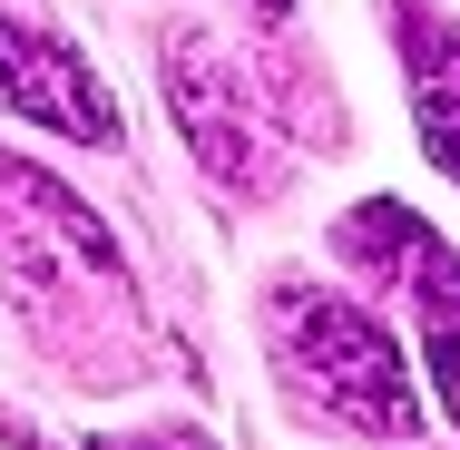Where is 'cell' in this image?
<instances>
[{
	"instance_id": "1",
	"label": "cell",
	"mask_w": 460,
	"mask_h": 450,
	"mask_svg": "<svg viewBox=\"0 0 460 450\" xmlns=\"http://www.w3.org/2000/svg\"><path fill=\"white\" fill-rule=\"evenodd\" d=\"M265 323H275V362L294 372V392H304L314 411L353 421V431H372V441H411V431H421L411 372H402L392 333H382L372 313L333 304V294H304V284H284Z\"/></svg>"
},
{
	"instance_id": "2",
	"label": "cell",
	"mask_w": 460,
	"mask_h": 450,
	"mask_svg": "<svg viewBox=\"0 0 460 450\" xmlns=\"http://www.w3.org/2000/svg\"><path fill=\"white\" fill-rule=\"evenodd\" d=\"M0 108L30 118V128L89 137V147L118 137V98L98 89V69L69 49V40H49L40 20H20V10H0Z\"/></svg>"
},
{
	"instance_id": "3",
	"label": "cell",
	"mask_w": 460,
	"mask_h": 450,
	"mask_svg": "<svg viewBox=\"0 0 460 450\" xmlns=\"http://www.w3.org/2000/svg\"><path fill=\"white\" fill-rule=\"evenodd\" d=\"M343 245H353V255H382V265H402V284H411V313H421L431 382H441V401H451V421H460V255L431 235V225H411L402 206H353Z\"/></svg>"
},
{
	"instance_id": "4",
	"label": "cell",
	"mask_w": 460,
	"mask_h": 450,
	"mask_svg": "<svg viewBox=\"0 0 460 450\" xmlns=\"http://www.w3.org/2000/svg\"><path fill=\"white\" fill-rule=\"evenodd\" d=\"M392 30L411 40V118H421V147L460 186V30L431 0H392Z\"/></svg>"
},
{
	"instance_id": "5",
	"label": "cell",
	"mask_w": 460,
	"mask_h": 450,
	"mask_svg": "<svg viewBox=\"0 0 460 450\" xmlns=\"http://www.w3.org/2000/svg\"><path fill=\"white\" fill-rule=\"evenodd\" d=\"M265 10H284V0H265Z\"/></svg>"
},
{
	"instance_id": "6",
	"label": "cell",
	"mask_w": 460,
	"mask_h": 450,
	"mask_svg": "<svg viewBox=\"0 0 460 450\" xmlns=\"http://www.w3.org/2000/svg\"><path fill=\"white\" fill-rule=\"evenodd\" d=\"M157 450H177V441H157Z\"/></svg>"
}]
</instances>
